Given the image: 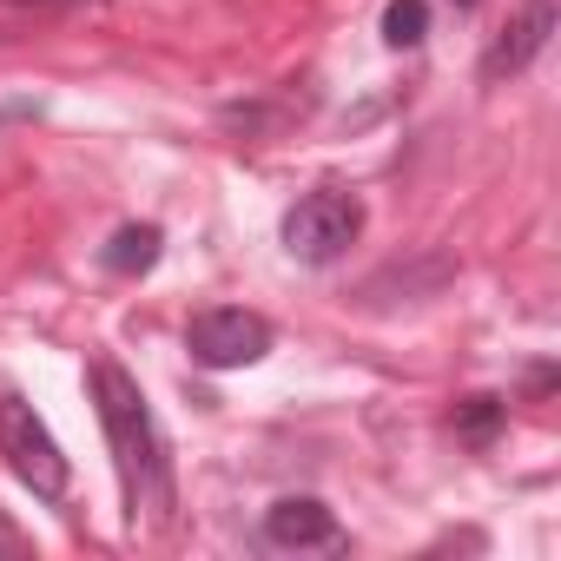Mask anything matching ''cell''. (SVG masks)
<instances>
[{
  "label": "cell",
  "mask_w": 561,
  "mask_h": 561,
  "mask_svg": "<svg viewBox=\"0 0 561 561\" xmlns=\"http://www.w3.org/2000/svg\"><path fill=\"white\" fill-rule=\"evenodd\" d=\"M554 21H561V0H528V8H522V14L495 34V47L482 54V80H508V73L535 67V54L548 47Z\"/></svg>",
  "instance_id": "obj_5"
},
{
  "label": "cell",
  "mask_w": 561,
  "mask_h": 561,
  "mask_svg": "<svg viewBox=\"0 0 561 561\" xmlns=\"http://www.w3.org/2000/svg\"><path fill=\"white\" fill-rule=\"evenodd\" d=\"M185 344H192V357L205 370H244V364H257L271 351V324L257 311H198Z\"/></svg>",
  "instance_id": "obj_4"
},
{
  "label": "cell",
  "mask_w": 561,
  "mask_h": 561,
  "mask_svg": "<svg viewBox=\"0 0 561 561\" xmlns=\"http://www.w3.org/2000/svg\"><path fill=\"white\" fill-rule=\"evenodd\" d=\"M456 8H476V0H456Z\"/></svg>",
  "instance_id": "obj_12"
},
{
  "label": "cell",
  "mask_w": 561,
  "mask_h": 561,
  "mask_svg": "<svg viewBox=\"0 0 561 561\" xmlns=\"http://www.w3.org/2000/svg\"><path fill=\"white\" fill-rule=\"evenodd\" d=\"M14 8H80V0H14Z\"/></svg>",
  "instance_id": "obj_11"
},
{
  "label": "cell",
  "mask_w": 561,
  "mask_h": 561,
  "mask_svg": "<svg viewBox=\"0 0 561 561\" xmlns=\"http://www.w3.org/2000/svg\"><path fill=\"white\" fill-rule=\"evenodd\" d=\"M502 416H508V403H502V397H462V403H456V436L482 449V443H495Z\"/></svg>",
  "instance_id": "obj_8"
},
{
  "label": "cell",
  "mask_w": 561,
  "mask_h": 561,
  "mask_svg": "<svg viewBox=\"0 0 561 561\" xmlns=\"http://www.w3.org/2000/svg\"><path fill=\"white\" fill-rule=\"evenodd\" d=\"M93 397H100V423H106V443H113V462H119V489H126L133 522H139V508H172L165 443L152 430V410H146L139 383L119 364H93Z\"/></svg>",
  "instance_id": "obj_1"
},
{
  "label": "cell",
  "mask_w": 561,
  "mask_h": 561,
  "mask_svg": "<svg viewBox=\"0 0 561 561\" xmlns=\"http://www.w3.org/2000/svg\"><path fill=\"white\" fill-rule=\"evenodd\" d=\"M264 541L271 548H337L344 528L318 495H285V502L264 508Z\"/></svg>",
  "instance_id": "obj_6"
},
{
  "label": "cell",
  "mask_w": 561,
  "mask_h": 561,
  "mask_svg": "<svg viewBox=\"0 0 561 561\" xmlns=\"http://www.w3.org/2000/svg\"><path fill=\"white\" fill-rule=\"evenodd\" d=\"M21 548H27V541H21V528H14L8 515H0V554H21Z\"/></svg>",
  "instance_id": "obj_10"
},
{
  "label": "cell",
  "mask_w": 561,
  "mask_h": 561,
  "mask_svg": "<svg viewBox=\"0 0 561 561\" xmlns=\"http://www.w3.org/2000/svg\"><path fill=\"white\" fill-rule=\"evenodd\" d=\"M357 231H364V205H357V192H305L291 211H285V251L291 257H305V264H331V257H344L351 244H357Z\"/></svg>",
  "instance_id": "obj_2"
},
{
  "label": "cell",
  "mask_w": 561,
  "mask_h": 561,
  "mask_svg": "<svg viewBox=\"0 0 561 561\" xmlns=\"http://www.w3.org/2000/svg\"><path fill=\"white\" fill-rule=\"evenodd\" d=\"M0 456H8V469L34 489V495H67V456L54 443V430L34 416L27 397H0Z\"/></svg>",
  "instance_id": "obj_3"
},
{
  "label": "cell",
  "mask_w": 561,
  "mask_h": 561,
  "mask_svg": "<svg viewBox=\"0 0 561 561\" xmlns=\"http://www.w3.org/2000/svg\"><path fill=\"white\" fill-rule=\"evenodd\" d=\"M423 34H430V8H423V0H390V8H383V41L397 54L423 47Z\"/></svg>",
  "instance_id": "obj_9"
},
{
  "label": "cell",
  "mask_w": 561,
  "mask_h": 561,
  "mask_svg": "<svg viewBox=\"0 0 561 561\" xmlns=\"http://www.w3.org/2000/svg\"><path fill=\"white\" fill-rule=\"evenodd\" d=\"M159 225H119L113 231V244H106V271H119V277H139V271H152L159 264Z\"/></svg>",
  "instance_id": "obj_7"
}]
</instances>
